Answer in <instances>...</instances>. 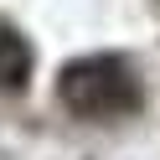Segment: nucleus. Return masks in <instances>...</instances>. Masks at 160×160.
<instances>
[{
  "instance_id": "nucleus-1",
  "label": "nucleus",
  "mask_w": 160,
  "mask_h": 160,
  "mask_svg": "<svg viewBox=\"0 0 160 160\" xmlns=\"http://www.w3.org/2000/svg\"><path fill=\"white\" fill-rule=\"evenodd\" d=\"M57 98L78 119H119L139 108V83L119 57H78L57 72Z\"/></svg>"
},
{
  "instance_id": "nucleus-2",
  "label": "nucleus",
  "mask_w": 160,
  "mask_h": 160,
  "mask_svg": "<svg viewBox=\"0 0 160 160\" xmlns=\"http://www.w3.org/2000/svg\"><path fill=\"white\" fill-rule=\"evenodd\" d=\"M31 42H26L16 26H0V93H21L26 83H31Z\"/></svg>"
}]
</instances>
